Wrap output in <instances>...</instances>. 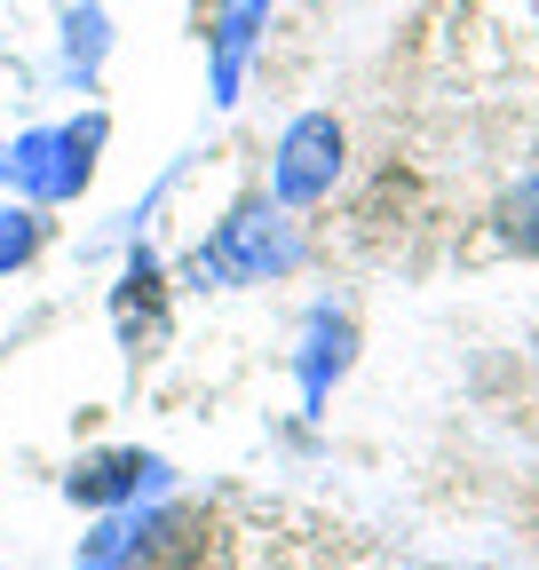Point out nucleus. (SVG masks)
Instances as JSON below:
<instances>
[{
  "instance_id": "obj_7",
  "label": "nucleus",
  "mask_w": 539,
  "mask_h": 570,
  "mask_svg": "<svg viewBox=\"0 0 539 570\" xmlns=\"http://www.w3.org/2000/svg\"><path fill=\"white\" fill-rule=\"evenodd\" d=\"M262 9H270V0H231V24H223V96H231V80H238V56H246Z\"/></svg>"
},
{
  "instance_id": "obj_6",
  "label": "nucleus",
  "mask_w": 539,
  "mask_h": 570,
  "mask_svg": "<svg viewBox=\"0 0 539 570\" xmlns=\"http://www.w3.org/2000/svg\"><path fill=\"white\" fill-rule=\"evenodd\" d=\"M135 539H144V523H135V515H119V523H104V531L88 539V554H80V570H127V554H135Z\"/></svg>"
},
{
  "instance_id": "obj_1",
  "label": "nucleus",
  "mask_w": 539,
  "mask_h": 570,
  "mask_svg": "<svg viewBox=\"0 0 539 570\" xmlns=\"http://www.w3.org/2000/svg\"><path fill=\"white\" fill-rule=\"evenodd\" d=\"M286 262H294V238L270 223V214H238V223H231L215 246H198V254H190V269H198V277H215V285H254V277L286 269Z\"/></svg>"
},
{
  "instance_id": "obj_9",
  "label": "nucleus",
  "mask_w": 539,
  "mask_h": 570,
  "mask_svg": "<svg viewBox=\"0 0 539 570\" xmlns=\"http://www.w3.org/2000/svg\"><path fill=\"white\" fill-rule=\"evenodd\" d=\"M32 238H40V230H32V214H0V269L24 262V254H32Z\"/></svg>"
},
{
  "instance_id": "obj_3",
  "label": "nucleus",
  "mask_w": 539,
  "mask_h": 570,
  "mask_svg": "<svg viewBox=\"0 0 539 570\" xmlns=\"http://www.w3.org/2000/svg\"><path fill=\"white\" fill-rule=\"evenodd\" d=\"M96 142H104V119L63 127V135H24V151H17L24 190H40V198H72V190L88 183V151H96Z\"/></svg>"
},
{
  "instance_id": "obj_5",
  "label": "nucleus",
  "mask_w": 539,
  "mask_h": 570,
  "mask_svg": "<svg viewBox=\"0 0 539 570\" xmlns=\"http://www.w3.org/2000/svg\"><path fill=\"white\" fill-rule=\"evenodd\" d=\"M350 365V325L342 317H317V341H310V396H325V373Z\"/></svg>"
},
{
  "instance_id": "obj_2",
  "label": "nucleus",
  "mask_w": 539,
  "mask_h": 570,
  "mask_svg": "<svg viewBox=\"0 0 539 570\" xmlns=\"http://www.w3.org/2000/svg\"><path fill=\"white\" fill-rule=\"evenodd\" d=\"M333 175H342V127H333L325 111L317 119H294L286 142H278V198L286 206H310L333 190Z\"/></svg>"
},
{
  "instance_id": "obj_8",
  "label": "nucleus",
  "mask_w": 539,
  "mask_h": 570,
  "mask_svg": "<svg viewBox=\"0 0 539 570\" xmlns=\"http://www.w3.org/2000/svg\"><path fill=\"white\" fill-rule=\"evenodd\" d=\"M508 238H516V246H539V175L508 198Z\"/></svg>"
},
{
  "instance_id": "obj_4",
  "label": "nucleus",
  "mask_w": 539,
  "mask_h": 570,
  "mask_svg": "<svg viewBox=\"0 0 539 570\" xmlns=\"http://www.w3.org/2000/svg\"><path fill=\"white\" fill-rule=\"evenodd\" d=\"M159 475V460H144V452H104V460H88L80 475H72V499H127L135 483H151Z\"/></svg>"
}]
</instances>
